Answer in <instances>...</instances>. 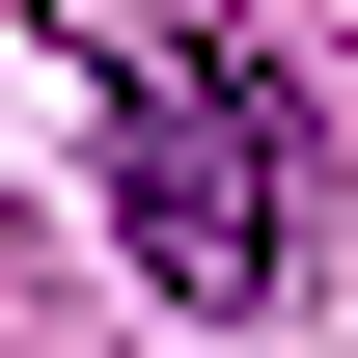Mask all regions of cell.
<instances>
[{
	"label": "cell",
	"instance_id": "6da1fadb",
	"mask_svg": "<svg viewBox=\"0 0 358 358\" xmlns=\"http://www.w3.org/2000/svg\"><path fill=\"white\" fill-rule=\"evenodd\" d=\"M110 221H138V275H166L193 331H248L275 275H303V138H275V83H248L221 28H166L110 83Z\"/></svg>",
	"mask_w": 358,
	"mask_h": 358
}]
</instances>
